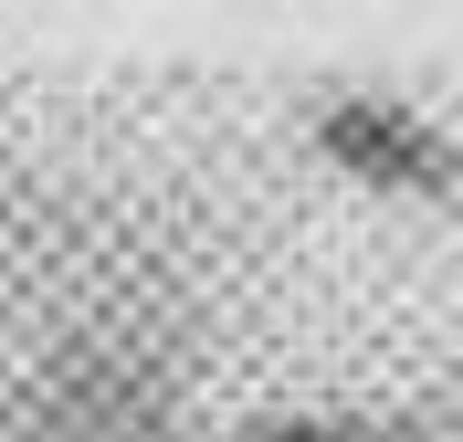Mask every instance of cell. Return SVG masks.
Wrapping results in <instances>:
<instances>
[{
    "label": "cell",
    "mask_w": 463,
    "mask_h": 442,
    "mask_svg": "<svg viewBox=\"0 0 463 442\" xmlns=\"http://www.w3.org/2000/svg\"><path fill=\"white\" fill-rule=\"evenodd\" d=\"M263 442H347V432H317V421H285V432H263Z\"/></svg>",
    "instance_id": "obj_2"
},
{
    "label": "cell",
    "mask_w": 463,
    "mask_h": 442,
    "mask_svg": "<svg viewBox=\"0 0 463 442\" xmlns=\"http://www.w3.org/2000/svg\"><path fill=\"white\" fill-rule=\"evenodd\" d=\"M326 147H337L358 179H442V169H453V158H442V137H432L421 117H401V106H369V95L326 117Z\"/></svg>",
    "instance_id": "obj_1"
}]
</instances>
